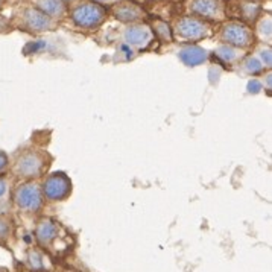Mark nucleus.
<instances>
[{
    "label": "nucleus",
    "mask_w": 272,
    "mask_h": 272,
    "mask_svg": "<svg viewBox=\"0 0 272 272\" xmlns=\"http://www.w3.org/2000/svg\"><path fill=\"white\" fill-rule=\"evenodd\" d=\"M93 2H95V3H99V5H101V3H105V2H108V0H93Z\"/></svg>",
    "instance_id": "nucleus-25"
},
{
    "label": "nucleus",
    "mask_w": 272,
    "mask_h": 272,
    "mask_svg": "<svg viewBox=\"0 0 272 272\" xmlns=\"http://www.w3.org/2000/svg\"><path fill=\"white\" fill-rule=\"evenodd\" d=\"M243 67H245V70L248 71L249 75H259V73H262V71L265 70L262 63L257 58H254V57L246 58L245 63H243Z\"/></svg>",
    "instance_id": "nucleus-19"
},
{
    "label": "nucleus",
    "mask_w": 272,
    "mask_h": 272,
    "mask_svg": "<svg viewBox=\"0 0 272 272\" xmlns=\"http://www.w3.org/2000/svg\"><path fill=\"white\" fill-rule=\"evenodd\" d=\"M219 38L225 46L234 47V49H246L254 44L256 35L252 29H249L246 25L240 22H228L222 26Z\"/></svg>",
    "instance_id": "nucleus-4"
},
{
    "label": "nucleus",
    "mask_w": 272,
    "mask_h": 272,
    "mask_svg": "<svg viewBox=\"0 0 272 272\" xmlns=\"http://www.w3.org/2000/svg\"><path fill=\"white\" fill-rule=\"evenodd\" d=\"M9 169V157L5 151L0 149V175H5Z\"/></svg>",
    "instance_id": "nucleus-23"
},
{
    "label": "nucleus",
    "mask_w": 272,
    "mask_h": 272,
    "mask_svg": "<svg viewBox=\"0 0 272 272\" xmlns=\"http://www.w3.org/2000/svg\"><path fill=\"white\" fill-rule=\"evenodd\" d=\"M2 3H3V0H0V6H2Z\"/></svg>",
    "instance_id": "nucleus-27"
},
{
    "label": "nucleus",
    "mask_w": 272,
    "mask_h": 272,
    "mask_svg": "<svg viewBox=\"0 0 272 272\" xmlns=\"http://www.w3.org/2000/svg\"><path fill=\"white\" fill-rule=\"evenodd\" d=\"M11 192L12 184L6 175H0V213H8L11 205Z\"/></svg>",
    "instance_id": "nucleus-14"
},
{
    "label": "nucleus",
    "mask_w": 272,
    "mask_h": 272,
    "mask_svg": "<svg viewBox=\"0 0 272 272\" xmlns=\"http://www.w3.org/2000/svg\"><path fill=\"white\" fill-rule=\"evenodd\" d=\"M20 22H22V26L25 29H28L29 32H34V34H41V32L52 31L53 26H55V20L50 19L49 15H46L44 12H41L40 9L34 8V6L25 8L22 11Z\"/></svg>",
    "instance_id": "nucleus-8"
},
{
    "label": "nucleus",
    "mask_w": 272,
    "mask_h": 272,
    "mask_svg": "<svg viewBox=\"0 0 272 272\" xmlns=\"http://www.w3.org/2000/svg\"><path fill=\"white\" fill-rule=\"evenodd\" d=\"M152 38V32L148 26L143 25H131L123 31V40L126 44L134 47H143L146 46Z\"/></svg>",
    "instance_id": "nucleus-10"
},
{
    "label": "nucleus",
    "mask_w": 272,
    "mask_h": 272,
    "mask_svg": "<svg viewBox=\"0 0 272 272\" xmlns=\"http://www.w3.org/2000/svg\"><path fill=\"white\" fill-rule=\"evenodd\" d=\"M60 233H61V225L58 221L52 219V217H41V219L35 224L34 238L37 240L38 246L49 248L60 238Z\"/></svg>",
    "instance_id": "nucleus-9"
},
{
    "label": "nucleus",
    "mask_w": 272,
    "mask_h": 272,
    "mask_svg": "<svg viewBox=\"0 0 272 272\" xmlns=\"http://www.w3.org/2000/svg\"><path fill=\"white\" fill-rule=\"evenodd\" d=\"M257 35L262 38V40H266L269 43L271 40V35H272V31H271V17H263V19L257 23V29H256Z\"/></svg>",
    "instance_id": "nucleus-18"
},
{
    "label": "nucleus",
    "mask_w": 272,
    "mask_h": 272,
    "mask_svg": "<svg viewBox=\"0 0 272 272\" xmlns=\"http://www.w3.org/2000/svg\"><path fill=\"white\" fill-rule=\"evenodd\" d=\"M154 31L161 40H170L172 38V31H170L169 25L165 23V22H155L154 23Z\"/></svg>",
    "instance_id": "nucleus-20"
},
{
    "label": "nucleus",
    "mask_w": 272,
    "mask_h": 272,
    "mask_svg": "<svg viewBox=\"0 0 272 272\" xmlns=\"http://www.w3.org/2000/svg\"><path fill=\"white\" fill-rule=\"evenodd\" d=\"M143 15H144V11L137 3H133V2H122L114 6V17L123 23L134 25L143 19Z\"/></svg>",
    "instance_id": "nucleus-11"
},
{
    "label": "nucleus",
    "mask_w": 272,
    "mask_h": 272,
    "mask_svg": "<svg viewBox=\"0 0 272 272\" xmlns=\"http://www.w3.org/2000/svg\"><path fill=\"white\" fill-rule=\"evenodd\" d=\"M34 8L40 9L53 20L60 19L66 12V3L61 0H34Z\"/></svg>",
    "instance_id": "nucleus-12"
},
{
    "label": "nucleus",
    "mask_w": 272,
    "mask_h": 272,
    "mask_svg": "<svg viewBox=\"0 0 272 272\" xmlns=\"http://www.w3.org/2000/svg\"><path fill=\"white\" fill-rule=\"evenodd\" d=\"M106 11L102 5L95 2H84L71 11V20L81 29H95L102 25Z\"/></svg>",
    "instance_id": "nucleus-6"
},
{
    "label": "nucleus",
    "mask_w": 272,
    "mask_h": 272,
    "mask_svg": "<svg viewBox=\"0 0 272 272\" xmlns=\"http://www.w3.org/2000/svg\"><path fill=\"white\" fill-rule=\"evenodd\" d=\"M217 57L221 60H224L225 63L231 64L234 61H238L242 55L239 53V49H234V47H230V46H222L217 49Z\"/></svg>",
    "instance_id": "nucleus-17"
},
{
    "label": "nucleus",
    "mask_w": 272,
    "mask_h": 272,
    "mask_svg": "<svg viewBox=\"0 0 272 272\" xmlns=\"http://www.w3.org/2000/svg\"><path fill=\"white\" fill-rule=\"evenodd\" d=\"M15 233V222L9 213H0V243H6Z\"/></svg>",
    "instance_id": "nucleus-15"
},
{
    "label": "nucleus",
    "mask_w": 272,
    "mask_h": 272,
    "mask_svg": "<svg viewBox=\"0 0 272 272\" xmlns=\"http://www.w3.org/2000/svg\"><path fill=\"white\" fill-rule=\"evenodd\" d=\"M179 58L184 64L187 66H198L207 60V52L198 46H189L184 47L183 50H179Z\"/></svg>",
    "instance_id": "nucleus-13"
},
{
    "label": "nucleus",
    "mask_w": 272,
    "mask_h": 272,
    "mask_svg": "<svg viewBox=\"0 0 272 272\" xmlns=\"http://www.w3.org/2000/svg\"><path fill=\"white\" fill-rule=\"evenodd\" d=\"M26 263H28L29 269L34 271V272H41L46 268L43 254L38 249H35V248H31L28 251V254H26Z\"/></svg>",
    "instance_id": "nucleus-16"
},
{
    "label": "nucleus",
    "mask_w": 272,
    "mask_h": 272,
    "mask_svg": "<svg viewBox=\"0 0 272 272\" xmlns=\"http://www.w3.org/2000/svg\"><path fill=\"white\" fill-rule=\"evenodd\" d=\"M266 88L271 90V73L266 75Z\"/></svg>",
    "instance_id": "nucleus-24"
},
{
    "label": "nucleus",
    "mask_w": 272,
    "mask_h": 272,
    "mask_svg": "<svg viewBox=\"0 0 272 272\" xmlns=\"http://www.w3.org/2000/svg\"><path fill=\"white\" fill-rule=\"evenodd\" d=\"M259 61L262 63V66H263L265 68H271L272 57H271V49H269V47L260 50V60H259Z\"/></svg>",
    "instance_id": "nucleus-22"
},
{
    "label": "nucleus",
    "mask_w": 272,
    "mask_h": 272,
    "mask_svg": "<svg viewBox=\"0 0 272 272\" xmlns=\"http://www.w3.org/2000/svg\"><path fill=\"white\" fill-rule=\"evenodd\" d=\"M52 155L37 146H31L15 152L12 158H9L8 172L19 183L22 181H40L52 166Z\"/></svg>",
    "instance_id": "nucleus-1"
},
{
    "label": "nucleus",
    "mask_w": 272,
    "mask_h": 272,
    "mask_svg": "<svg viewBox=\"0 0 272 272\" xmlns=\"http://www.w3.org/2000/svg\"><path fill=\"white\" fill-rule=\"evenodd\" d=\"M0 272H2V271H0Z\"/></svg>",
    "instance_id": "nucleus-28"
},
{
    "label": "nucleus",
    "mask_w": 272,
    "mask_h": 272,
    "mask_svg": "<svg viewBox=\"0 0 272 272\" xmlns=\"http://www.w3.org/2000/svg\"><path fill=\"white\" fill-rule=\"evenodd\" d=\"M38 183L44 201L50 204L67 201L71 196V192H73V183H71L70 176L64 172L46 173Z\"/></svg>",
    "instance_id": "nucleus-3"
},
{
    "label": "nucleus",
    "mask_w": 272,
    "mask_h": 272,
    "mask_svg": "<svg viewBox=\"0 0 272 272\" xmlns=\"http://www.w3.org/2000/svg\"><path fill=\"white\" fill-rule=\"evenodd\" d=\"M259 6L256 3H246L243 6V17H246L248 20H256V17L259 14Z\"/></svg>",
    "instance_id": "nucleus-21"
},
{
    "label": "nucleus",
    "mask_w": 272,
    "mask_h": 272,
    "mask_svg": "<svg viewBox=\"0 0 272 272\" xmlns=\"http://www.w3.org/2000/svg\"><path fill=\"white\" fill-rule=\"evenodd\" d=\"M11 205L23 214H38L46 205L38 181H22L12 187Z\"/></svg>",
    "instance_id": "nucleus-2"
},
{
    "label": "nucleus",
    "mask_w": 272,
    "mask_h": 272,
    "mask_svg": "<svg viewBox=\"0 0 272 272\" xmlns=\"http://www.w3.org/2000/svg\"><path fill=\"white\" fill-rule=\"evenodd\" d=\"M208 31H210L208 23L193 15L181 17V19L176 20L172 29L176 38L184 40V41H192V43L205 38L208 35Z\"/></svg>",
    "instance_id": "nucleus-5"
},
{
    "label": "nucleus",
    "mask_w": 272,
    "mask_h": 272,
    "mask_svg": "<svg viewBox=\"0 0 272 272\" xmlns=\"http://www.w3.org/2000/svg\"><path fill=\"white\" fill-rule=\"evenodd\" d=\"M189 11L204 22H219L225 17V6L221 0H190Z\"/></svg>",
    "instance_id": "nucleus-7"
},
{
    "label": "nucleus",
    "mask_w": 272,
    "mask_h": 272,
    "mask_svg": "<svg viewBox=\"0 0 272 272\" xmlns=\"http://www.w3.org/2000/svg\"><path fill=\"white\" fill-rule=\"evenodd\" d=\"M63 3H68V2H73V0H61Z\"/></svg>",
    "instance_id": "nucleus-26"
}]
</instances>
